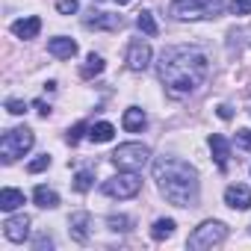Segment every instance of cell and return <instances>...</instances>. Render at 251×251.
<instances>
[{
    "label": "cell",
    "instance_id": "6da1fadb",
    "mask_svg": "<svg viewBox=\"0 0 251 251\" xmlns=\"http://www.w3.org/2000/svg\"><path fill=\"white\" fill-rule=\"evenodd\" d=\"M210 62L195 48H166L157 59V77L172 95H192L204 86Z\"/></svg>",
    "mask_w": 251,
    "mask_h": 251
},
{
    "label": "cell",
    "instance_id": "7a4b0ae2",
    "mask_svg": "<svg viewBox=\"0 0 251 251\" xmlns=\"http://www.w3.org/2000/svg\"><path fill=\"white\" fill-rule=\"evenodd\" d=\"M154 180L163 198L175 207H195L201 195L198 172L180 157H157L154 160Z\"/></svg>",
    "mask_w": 251,
    "mask_h": 251
},
{
    "label": "cell",
    "instance_id": "3957f363",
    "mask_svg": "<svg viewBox=\"0 0 251 251\" xmlns=\"http://www.w3.org/2000/svg\"><path fill=\"white\" fill-rule=\"evenodd\" d=\"M225 9L222 0H172L169 12L177 21H201V18H216Z\"/></svg>",
    "mask_w": 251,
    "mask_h": 251
},
{
    "label": "cell",
    "instance_id": "277c9868",
    "mask_svg": "<svg viewBox=\"0 0 251 251\" xmlns=\"http://www.w3.org/2000/svg\"><path fill=\"white\" fill-rule=\"evenodd\" d=\"M109 160L118 172H142L151 163V148L142 145V142H124L112 151Z\"/></svg>",
    "mask_w": 251,
    "mask_h": 251
},
{
    "label": "cell",
    "instance_id": "5b68a950",
    "mask_svg": "<svg viewBox=\"0 0 251 251\" xmlns=\"http://www.w3.org/2000/svg\"><path fill=\"white\" fill-rule=\"evenodd\" d=\"M225 239H227V225L219 222V219H207V222H201V225L189 233L186 245H189L192 251H207V248L222 245Z\"/></svg>",
    "mask_w": 251,
    "mask_h": 251
},
{
    "label": "cell",
    "instance_id": "8992f818",
    "mask_svg": "<svg viewBox=\"0 0 251 251\" xmlns=\"http://www.w3.org/2000/svg\"><path fill=\"white\" fill-rule=\"evenodd\" d=\"M36 136L30 127H15V130H6L3 139H0V157H3V163H15L18 157H24L30 148H33Z\"/></svg>",
    "mask_w": 251,
    "mask_h": 251
},
{
    "label": "cell",
    "instance_id": "52a82bcc",
    "mask_svg": "<svg viewBox=\"0 0 251 251\" xmlns=\"http://www.w3.org/2000/svg\"><path fill=\"white\" fill-rule=\"evenodd\" d=\"M100 189H103L106 198H118V201H124V198L139 195V189H142V177H139V172H118L115 177L103 180Z\"/></svg>",
    "mask_w": 251,
    "mask_h": 251
},
{
    "label": "cell",
    "instance_id": "ba28073f",
    "mask_svg": "<svg viewBox=\"0 0 251 251\" xmlns=\"http://www.w3.org/2000/svg\"><path fill=\"white\" fill-rule=\"evenodd\" d=\"M148 65H151V45L142 42V39L130 42V48H127V68L130 71H145Z\"/></svg>",
    "mask_w": 251,
    "mask_h": 251
},
{
    "label": "cell",
    "instance_id": "9c48e42d",
    "mask_svg": "<svg viewBox=\"0 0 251 251\" xmlns=\"http://www.w3.org/2000/svg\"><path fill=\"white\" fill-rule=\"evenodd\" d=\"M3 233H6L9 242H24V239L30 236V216H24V213L9 216V219L3 222Z\"/></svg>",
    "mask_w": 251,
    "mask_h": 251
},
{
    "label": "cell",
    "instance_id": "30bf717a",
    "mask_svg": "<svg viewBox=\"0 0 251 251\" xmlns=\"http://www.w3.org/2000/svg\"><path fill=\"white\" fill-rule=\"evenodd\" d=\"M83 24L89 30H118L124 21H121V15H112V12H89L83 18Z\"/></svg>",
    "mask_w": 251,
    "mask_h": 251
},
{
    "label": "cell",
    "instance_id": "8fae6325",
    "mask_svg": "<svg viewBox=\"0 0 251 251\" xmlns=\"http://www.w3.org/2000/svg\"><path fill=\"white\" fill-rule=\"evenodd\" d=\"M225 204L233 207V210H248L251 207V189L242 186V183H230L225 189Z\"/></svg>",
    "mask_w": 251,
    "mask_h": 251
},
{
    "label": "cell",
    "instance_id": "7c38bea8",
    "mask_svg": "<svg viewBox=\"0 0 251 251\" xmlns=\"http://www.w3.org/2000/svg\"><path fill=\"white\" fill-rule=\"evenodd\" d=\"M121 124H124V130H127V133H142V130H145V124H148V115H145V109L130 106V109H124Z\"/></svg>",
    "mask_w": 251,
    "mask_h": 251
},
{
    "label": "cell",
    "instance_id": "4fadbf2b",
    "mask_svg": "<svg viewBox=\"0 0 251 251\" xmlns=\"http://www.w3.org/2000/svg\"><path fill=\"white\" fill-rule=\"evenodd\" d=\"M48 53L56 56V59H71L77 53V42L74 39H65V36H56L48 42Z\"/></svg>",
    "mask_w": 251,
    "mask_h": 251
},
{
    "label": "cell",
    "instance_id": "5bb4252c",
    "mask_svg": "<svg viewBox=\"0 0 251 251\" xmlns=\"http://www.w3.org/2000/svg\"><path fill=\"white\" fill-rule=\"evenodd\" d=\"M210 151H213L216 166L225 172V169H227V157H230V142H227L222 133H213V136H210Z\"/></svg>",
    "mask_w": 251,
    "mask_h": 251
},
{
    "label": "cell",
    "instance_id": "9a60e30c",
    "mask_svg": "<svg viewBox=\"0 0 251 251\" xmlns=\"http://www.w3.org/2000/svg\"><path fill=\"white\" fill-rule=\"evenodd\" d=\"M89 225H92V216H89V213H74V216L68 219L71 239H77V242H86V239H89Z\"/></svg>",
    "mask_w": 251,
    "mask_h": 251
},
{
    "label": "cell",
    "instance_id": "2e32d148",
    "mask_svg": "<svg viewBox=\"0 0 251 251\" xmlns=\"http://www.w3.org/2000/svg\"><path fill=\"white\" fill-rule=\"evenodd\" d=\"M39 30H42V21H39L36 15H30V18H18V21L12 24V33H15L18 39H36Z\"/></svg>",
    "mask_w": 251,
    "mask_h": 251
},
{
    "label": "cell",
    "instance_id": "e0dca14e",
    "mask_svg": "<svg viewBox=\"0 0 251 251\" xmlns=\"http://www.w3.org/2000/svg\"><path fill=\"white\" fill-rule=\"evenodd\" d=\"M24 192L21 189H12V186H6V189H0V210L3 213H12V210H18V207H24Z\"/></svg>",
    "mask_w": 251,
    "mask_h": 251
},
{
    "label": "cell",
    "instance_id": "ac0fdd59",
    "mask_svg": "<svg viewBox=\"0 0 251 251\" xmlns=\"http://www.w3.org/2000/svg\"><path fill=\"white\" fill-rule=\"evenodd\" d=\"M115 136V127L109 121H98V124H92L89 127V139L95 142V145H103V142H109Z\"/></svg>",
    "mask_w": 251,
    "mask_h": 251
},
{
    "label": "cell",
    "instance_id": "d6986e66",
    "mask_svg": "<svg viewBox=\"0 0 251 251\" xmlns=\"http://www.w3.org/2000/svg\"><path fill=\"white\" fill-rule=\"evenodd\" d=\"M33 201H36L39 207H45V210L59 207V195H56L53 189H48V186H36V189H33Z\"/></svg>",
    "mask_w": 251,
    "mask_h": 251
},
{
    "label": "cell",
    "instance_id": "ffe728a7",
    "mask_svg": "<svg viewBox=\"0 0 251 251\" xmlns=\"http://www.w3.org/2000/svg\"><path fill=\"white\" fill-rule=\"evenodd\" d=\"M136 27H139L145 36H157V33H160V27H157V21H154V12H151V9H142V12H139Z\"/></svg>",
    "mask_w": 251,
    "mask_h": 251
},
{
    "label": "cell",
    "instance_id": "44dd1931",
    "mask_svg": "<svg viewBox=\"0 0 251 251\" xmlns=\"http://www.w3.org/2000/svg\"><path fill=\"white\" fill-rule=\"evenodd\" d=\"M175 227H177L175 219H157V222L151 225V236H154V239H169V236L175 233Z\"/></svg>",
    "mask_w": 251,
    "mask_h": 251
},
{
    "label": "cell",
    "instance_id": "7402d4cb",
    "mask_svg": "<svg viewBox=\"0 0 251 251\" xmlns=\"http://www.w3.org/2000/svg\"><path fill=\"white\" fill-rule=\"evenodd\" d=\"M100 71H103V59H100L98 53H89V56H86V65H83L80 74L89 80V77H95V74H100Z\"/></svg>",
    "mask_w": 251,
    "mask_h": 251
},
{
    "label": "cell",
    "instance_id": "603a6c76",
    "mask_svg": "<svg viewBox=\"0 0 251 251\" xmlns=\"http://www.w3.org/2000/svg\"><path fill=\"white\" fill-rule=\"evenodd\" d=\"M106 225H109V230H115V233L121 230V233H124V230H130V225H133V222H130L127 216H109V219H106Z\"/></svg>",
    "mask_w": 251,
    "mask_h": 251
},
{
    "label": "cell",
    "instance_id": "cb8c5ba5",
    "mask_svg": "<svg viewBox=\"0 0 251 251\" xmlns=\"http://www.w3.org/2000/svg\"><path fill=\"white\" fill-rule=\"evenodd\" d=\"M74 189H77V192H89V189H92V172H77Z\"/></svg>",
    "mask_w": 251,
    "mask_h": 251
},
{
    "label": "cell",
    "instance_id": "d4e9b609",
    "mask_svg": "<svg viewBox=\"0 0 251 251\" xmlns=\"http://www.w3.org/2000/svg\"><path fill=\"white\" fill-rule=\"evenodd\" d=\"M233 15H251V0H230Z\"/></svg>",
    "mask_w": 251,
    "mask_h": 251
},
{
    "label": "cell",
    "instance_id": "484cf974",
    "mask_svg": "<svg viewBox=\"0 0 251 251\" xmlns=\"http://www.w3.org/2000/svg\"><path fill=\"white\" fill-rule=\"evenodd\" d=\"M6 112H9V115H24V112H27V103L18 100V98H9V100H6Z\"/></svg>",
    "mask_w": 251,
    "mask_h": 251
},
{
    "label": "cell",
    "instance_id": "4316f807",
    "mask_svg": "<svg viewBox=\"0 0 251 251\" xmlns=\"http://www.w3.org/2000/svg\"><path fill=\"white\" fill-rule=\"evenodd\" d=\"M48 166H50V157H48V154H42V157H36V160H33L30 166H27V172H33V175H39V172H45Z\"/></svg>",
    "mask_w": 251,
    "mask_h": 251
},
{
    "label": "cell",
    "instance_id": "83f0119b",
    "mask_svg": "<svg viewBox=\"0 0 251 251\" xmlns=\"http://www.w3.org/2000/svg\"><path fill=\"white\" fill-rule=\"evenodd\" d=\"M83 130H86V124H83V121H80V124H74V127L68 130V136H65V142H68V145H77V142H80V136H83Z\"/></svg>",
    "mask_w": 251,
    "mask_h": 251
},
{
    "label": "cell",
    "instance_id": "f1b7e54d",
    "mask_svg": "<svg viewBox=\"0 0 251 251\" xmlns=\"http://www.w3.org/2000/svg\"><path fill=\"white\" fill-rule=\"evenodd\" d=\"M56 9H59L62 15H74V12L80 9V3H77V0H59V3H56Z\"/></svg>",
    "mask_w": 251,
    "mask_h": 251
},
{
    "label": "cell",
    "instance_id": "f546056e",
    "mask_svg": "<svg viewBox=\"0 0 251 251\" xmlns=\"http://www.w3.org/2000/svg\"><path fill=\"white\" fill-rule=\"evenodd\" d=\"M236 142H239V148L251 151V130H239V133H236Z\"/></svg>",
    "mask_w": 251,
    "mask_h": 251
},
{
    "label": "cell",
    "instance_id": "4dcf8cb0",
    "mask_svg": "<svg viewBox=\"0 0 251 251\" xmlns=\"http://www.w3.org/2000/svg\"><path fill=\"white\" fill-rule=\"evenodd\" d=\"M33 106H36V109H39V115H45V118H48V115H50V106H48V103H45V100H36V103H33Z\"/></svg>",
    "mask_w": 251,
    "mask_h": 251
},
{
    "label": "cell",
    "instance_id": "1f68e13d",
    "mask_svg": "<svg viewBox=\"0 0 251 251\" xmlns=\"http://www.w3.org/2000/svg\"><path fill=\"white\" fill-rule=\"evenodd\" d=\"M230 115H233V109H230L227 103H222V106H219V118H225V121H230Z\"/></svg>",
    "mask_w": 251,
    "mask_h": 251
},
{
    "label": "cell",
    "instance_id": "d6a6232c",
    "mask_svg": "<svg viewBox=\"0 0 251 251\" xmlns=\"http://www.w3.org/2000/svg\"><path fill=\"white\" fill-rule=\"evenodd\" d=\"M50 245H53V242H50V239H45V236H42V239H36V248H39V251H42V248H50Z\"/></svg>",
    "mask_w": 251,
    "mask_h": 251
},
{
    "label": "cell",
    "instance_id": "836d02e7",
    "mask_svg": "<svg viewBox=\"0 0 251 251\" xmlns=\"http://www.w3.org/2000/svg\"><path fill=\"white\" fill-rule=\"evenodd\" d=\"M115 3H118V6H124V3H130V0H115Z\"/></svg>",
    "mask_w": 251,
    "mask_h": 251
}]
</instances>
